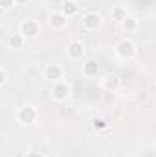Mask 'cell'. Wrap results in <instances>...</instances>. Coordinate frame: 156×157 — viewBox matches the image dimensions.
Segmentation results:
<instances>
[{"instance_id": "52a82bcc", "label": "cell", "mask_w": 156, "mask_h": 157, "mask_svg": "<svg viewBox=\"0 0 156 157\" xmlns=\"http://www.w3.org/2000/svg\"><path fill=\"white\" fill-rule=\"evenodd\" d=\"M48 24H50L53 29H64L66 24H68V18H66L61 11H53V13H50V17H48Z\"/></svg>"}, {"instance_id": "8fae6325", "label": "cell", "mask_w": 156, "mask_h": 157, "mask_svg": "<svg viewBox=\"0 0 156 157\" xmlns=\"http://www.w3.org/2000/svg\"><path fill=\"white\" fill-rule=\"evenodd\" d=\"M101 86L105 90H109V91H114L119 86V77L117 75H105V77L101 78Z\"/></svg>"}, {"instance_id": "ffe728a7", "label": "cell", "mask_w": 156, "mask_h": 157, "mask_svg": "<svg viewBox=\"0 0 156 157\" xmlns=\"http://www.w3.org/2000/svg\"><path fill=\"white\" fill-rule=\"evenodd\" d=\"M0 24H2V15H0Z\"/></svg>"}, {"instance_id": "4fadbf2b", "label": "cell", "mask_w": 156, "mask_h": 157, "mask_svg": "<svg viewBox=\"0 0 156 157\" xmlns=\"http://www.w3.org/2000/svg\"><path fill=\"white\" fill-rule=\"evenodd\" d=\"M109 119H105V117H94L92 119V128L96 130V132H105L107 128H109Z\"/></svg>"}, {"instance_id": "8992f818", "label": "cell", "mask_w": 156, "mask_h": 157, "mask_svg": "<svg viewBox=\"0 0 156 157\" xmlns=\"http://www.w3.org/2000/svg\"><path fill=\"white\" fill-rule=\"evenodd\" d=\"M59 11H61L66 18H74V17H77L79 15L81 6H79V2H76V0H63Z\"/></svg>"}, {"instance_id": "6da1fadb", "label": "cell", "mask_w": 156, "mask_h": 157, "mask_svg": "<svg viewBox=\"0 0 156 157\" xmlns=\"http://www.w3.org/2000/svg\"><path fill=\"white\" fill-rule=\"evenodd\" d=\"M116 55L121 60H130L136 55V44L129 39H123L121 42H117L116 46Z\"/></svg>"}, {"instance_id": "277c9868", "label": "cell", "mask_w": 156, "mask_h": 157, "mask_svg": "<svg viewBox=\"0 0 156 157\" xmlns=\"http://www.w3.org/2000/svg\"><path fill=\"white\" fill-rule=\"evenodd\" d=\"M37 110L33 106H22L18 112H17V119L22 122V124H33L37 121Z\"/></svg>"}, {"instance_id": "d6986e66", "label": "cell", "mask_w": 156, "mask_h": 157, "mask_svg": "<svg viewBox=\"0 0 156 157\" xmlns=\"http://www.w3.org/2000/svg\"><path fill=\"white\" fill-rule=\"evenodd\" d=\"M30 0H15V4H28Z\"/></svg>"}, {"instance_id": "9c48e42d", "label": "cell", "mask_w": 156, "mask_h": 157, "mask_svg": "<svg viewBox=\"0 0 156 157\" xmlns=\"http://www.w3.org/2000/svg\"><path fill=\"white\" fill-rule=\"evenodd\" d=\"M68 57L72 59V60H79V59H83V55H84V44L81 42V40H72L70 44H68Z\"/></svg>"}, {"instance_id": "7c38bea8", "label": "cell", "mask_w": 156, "mask_h": 157, "mask_svg": "<svg viewBox=\"0 0 156 157\" xmlns=\"http://www.w3.org/2000/svg\"><path fill=\"white\" fill-rule=\"evenodd\" d=\"M138 26H140V20L136 18V17H130V15H127L123 20H121V28L125 29V31H136L138 29Z\"/></svg>"}, {"instance_id": "3957f363", "label": "cell", "mask_w": 156, "mask_h": 157, "mask_svg": "<svg viewBox=\"0 0 156 157\" xmlns=\"http://www.w3.org/2000/svg\"><path fill=\"white\" fill-rule=\"evenodd\" d=\"M39 31H40V28L35 20H24V22L20 24V35L24 37V40L35 39V37L39 35Z\"/></svg>"}, {"instance_id": "2e32d148", "label": "cell", "mask_w": 156, "mask_h": 157, "mask_svg": "<svg viewBox=\"0 0 156 157\" xmlns=\"http://www.w3.org/2000/svg\"><path fill=\"white\" fill-rule=\"evenodd\" d=\"M15 6V0H0V9L2 11H9Z\"/></svg>"}, {"instance_id": "5bb4252c", "label": "cell", "mask_w": 156, "mask_h": 157, "mask_svg": "<svg viewBox=\"0 0 156 157\" xmlns=\"http://www.w3.org/2000/svg\"><path fill=\"white\" fill-rule=\"evenodd\" d=\"M127 15H129V13H127V9H125L123 6H114V7H112V11H110L112 20H117V22H121Z\"/></svg>"}, {"instance_id": "30bf717a", "label": "cell", "mask_w": 156, "mask_h": 157, "mask_svg": "<svg viewBox=\"0 0 156 157\" xmlns=\"http://www.w3.org/2000/svg\"><path fill=\"white\" fill-rule=\"evenodd\" d=\"M99 70H101V66H99V62L94 60V59H90V60H86V62L83 64V75H86V77H96V75L99 73Z\"/></svg>"}, {"instance_id": "e0dca14e", "label": "cell", "mask_w": 156, "mask_h": 157, "mask_svg": "<svg viewBox=\"0 0 156 157\" xmlns=\"http://www.w3.org/2000/svg\"><path fill=\"white\" fill-rule=\"evenodd\" d=\"M24 157H44V155H42V154H39V152H28Z\"/></svg>"}, {"instance_id": "7a4b0ae2", "label": "cell", "mask_w": 156, "mask_h": 157, "mask_svg": "<svg viewBox=\"0 0 156 157\" xmlns=\"http://www.w3.org/2000/svg\"><path fill=\"white\" fill-rule=\"evenodd\" d=\"M81 22H83V28H84V29H88V31H96V29L101 26L103 18H101L99 13H96V11H88V13L83 15Z\"/></svg>"}, {"instance_id": "ba28073f", "label": "cell", "mask_w": 156, "mask_h": 157, "mask_svg": "<svg viewBox=\"0 0 156 157\" xmlns=\"http://www.w3.org/2000/svg\"><path fill=\"white\" fill-rule=\"evenodd\" d=\"M64 75V70L59 66V64H48L44 68V77L48 80H53V82H59Z\"/></svg>"}, {"instance_id": "5b68a950", "label": "cell", "mask_w": 156, "mask_h": 157, "mask_svg": "<svg viewBox=\"0 0 156 157\" xmlns=\"http://www.w3.org/2000/svg\"><path fill=\"white\" fill-rule=\"evenodd\" d=\"M68 95H70V86H68V84H64V82H61V80L53 84V90H51V97H53V101L63 102V101L68 99Z\"/></svg>"}, {"instance_id": "ac0fdd59", "label": "cell", "mask_w": 156, "mask_h": 157, "mask_svg": "<svg viewBox=\"0 0 156 157\" xmlns=\"http://www.w3.org/2000/svg\"><path fill=\"white\" fill-rule=\"evenodd\" d=\"M4 82H6V71H4V70L0 68V86H2Z\"/></svg>"}, {"instance_id": "9a60e30c", "label": "cell", "mask_w": 156, "mask_h": 157, "mask_svg": "<svg viewBox=\"0 0 156 157\" xmlns=\"http://www.w3.org/2000/svg\"><path fill=\"white\" fill-rule=\"evenodd\" d=\"M24 37L20 35V33H17V35H11L9 37V48L11 49H20V48H24Z\"/></svg>"}]
</instances>
